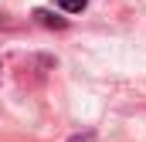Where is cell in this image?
I'll use <instances>...</instances> for the list:
<instances>
[{
	"mask_svg": "<svg viewBox=\"0 0 146 142\" xmlns=\"http://www.w3.org/2000/svg\"><path fill=\"white\" fill-rule=\"evenodd\" d=\"M34 17L44 24V27H65V20H61V17H51L48 10H34Z\"/></svg>",
	"mask_w": 146,
	"mask_h": 142,
	"instance_id": "obj_1",
	"label": "cell"
},
{
	"mask_svg": "<svg viewBox=\"0 0 146 142\" xmlns=\"http://www.w3.org/2000/svg\"><path fill=\"white\" fill-rule=\"evenodd\" d=\"M85 3H88V0H58V7H61L65 14H82Z\"/></svg>",
	"mask_w": 146,
	"mask_h": 142,
	"instance_id": "obj_2",
	"label": "cell"
},
{
	"mask_svg": "<svg viewBox=\"0 0 146 142\" xmlns=\"http://www.w3.org/2000/svg\"><path fill=\"white\" fill-rule=\"evenodd\" d=\"M72 142H88V135H85V139H72Z\"/></svg>",
	"mask_w": 146,
	"mask_h": 142,
	"instance_id": "obj_3",
	"label": "cell"
}]
</instances>
